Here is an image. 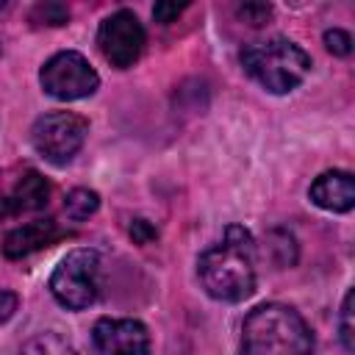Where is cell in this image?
<instances>
[{"label":"cell","mask_w":355,"mask_h":355,"mask_svg":"<svg viewBox=\"0 0 355 355\" xmlns=\"http://www.w3.org/2000/svg\"><path fill=\"white\" fill-rule=\"evenodd\" d=\"M92 341L100 355H150V333L139 319H100Z\"/></svg>","instance_id":"cell-8"},{"label":"cell","mask_w":355,"mask_h":355,"mask_svg":"<svg viewBox=\"0 0 355 355\" xmlns=\"http://www.w3.org/2000/svg\"><path fill=\"white\" fill-rule=\"evenodd\" d=\"M241 67L244 72L261 83L266 92L272 94H286L291 89H297L308 69H311V58L308 53L294 44L291 39L275 36L266 42H255L250 47H244L241 53Z\"/></svg>","instance_id":"cell-3"},{"label":"cell","mask_w":355,"mask_h":355,"mask_svg":"<svg viewBox=\"0 0 355 355\" xmlns=\"http://www.w3.org/2000/svg\"><path fill=\"white\" fill-rule=\"evenodd\" d=\"M50 200V183L39 175V172H25L17 186H14V194H11V202H14V211H39L44 208Z\"/></svg>","instance_id":"cell-11"},{"label":"cell","mask_w":355,"mask_h":355,"mask_svg":"<svg viewBox=\"0 0 355 355\" xmlns=\"http://www.w3.org/2000/svg\"><path fill=\"white\" fill-rule=\"evenodd\" d=\"M144 28L139 22V17L133 11H116L111 17L103 19L100 31H97V44L103 58L116 67V69H128L139 61L141 50H144Z\"/></svg>","instance_id":"cell-7"},{"label":"cell","mask_w":355,"mask_h":355,"mask_svg":"<svg viewBox=\"0 0 355 355\" xmlns=\"http://www.w3.org/2000/svg\"><path fill=\"white\" fill-rule=\"evenodd\" d=\"M324 47H327L333 55H349V50H352V39H349L347 31H341V28H330V31H324Z\"/></svg>","instance_id":"cell-16"},{"label":"cell","mask_w":355,"mask_h":355,"mask_svg":"<svg viewBox=\"0 0 355 355\" xmlns=\"http://www.w3.org/2000/svg\"><path fill=\"white\" fill-rule=\"evenodd\" d=\"M55 239H58L55 222L53 219H36V222H28L22 227H14L3 241V252H6V258L17 261V258H25V255L53 244Z\"/></svg>","instance_id":"cell-10"},{"label":"cell","mask_w":355,"mask_h":355,"mask_svg":"<svg viewBox=\"0 0 355 355\" xmlns=\"http://www.w3.org/2000/svg\"><path fill=\"white\" fill-rule=\"evenodd\" d=\"M244 355H311L313 336L305 319L280 302L258 305L241 324Z\"/></svg>","instance_id":"cell-2"},{"label":"cell","mask_w":355,"mask_h":355,"mask_svg":"<svg viewBox=\"0 0 355 355\" xmlns=\"http://www.w3.org/2000/svg\"><path fill=\"white\" fill-rule=\"evenodd\" d=\"M308 194H311L313 205L333 211V214H344L355 205V180L344 169H330V172H322L311 183Z\"/></svg>","instance_id":"cell-9"},{"label":"cell","mask_w":355,"mask_h":355,"mask_svg":"<svg viewBox=\"0 0 355 355\" xmlns=\"http://www.w3.org/2000/svg\"><path fill=\"white\" fill-rule=\"evenodd\" d=\"M14 311H17V294H11V291H0V322L11 319Z\"/></svg>","instance_id":"cell-19"},{"label":"cell","mask_w":355,"mask_h":355,"mask_svg":"<svg viewBox=\"0 0 355 355\" xmlns=\"http://www.w3.org/2000/svg\"><path fill=\"white\" fill-rule=\"evenodd\" d=\"M31 19L36 25H64L69 19V8L64 3H55V0H44V3H36L33 11H31Z\"/></svg>","instance_id":"cell-13"},{"label":"cell","mask_w":355,"mask_h":355,"mask_svg":"<svg viewBox=\"0 0 355 355\" xmlns=\"http://www.w3.org/2000/svg\"><path fill=\"white\" fill-rule=\"evenodd\" d=\"M50 291L69 311L89 308L100 291V255L86 247L67 252L50 277Z\"/></svg>","instance_id":"cell-4"},{"label":"cell","mask_w":355,"mask_h":355,"mask_svg":"<svg viewBox=\"0 0 355 355\" xmlns=\"http://www.w3.org/2000/svg\"><path fill=\"white\" fill-rule=\"evenodd\" d=\"M97 208H100V197H97V191H92V189H72V191L67 194V200H64V211H67V216L75 219V222L89 219Z\"/></svg>","instance_id":"cell-12"},{"label":"cell","mask_w":355,"mask_h":355,"mask_svg":"<svg viewBox=\"0 0 355 355\" xmlns=\"http://www.w3.org/2000/svg\"><path fill=\"white\" fill-rule=\"evenodd\" d=\"M255 241L241 225H227L225 239L208 247L197 261L202 288L222 302H241L255 291Z\"/></svg>","instance_id":"cell-1"},{"label":"cell","mask_w":355,"mask_h":355,"mask_svg":"<svg viewBox=\"0 0 355 355\" xmlns=\"http://www.w3.org/2000/svg\"><path fill=\"white\" fill-rule=\"evenodd\" d=\"M42 89L55 100H80L97 92L100 78L94 67L75 50L55 53L39 72Z\"/></svg>","instance_id":"cell-6"},{"label":"cell","mask_w":355,"mask_h":355,"mask_svg":"<svg viewBox=\"0 0 355 355\" xmlns=\"http://www.w3.org/2000/svg\"><path fill=\"white\" fill-rule=\"evenodd\" d=\"M352 300H355V294H352V291H347V297H344V305H341V316H338V333H341V344H344V349H347V352H352V349H355Z\"/></svg>","instance_id":"cell-14"},{"label":"cell","mask_w":355,"mask_h":355,"mask_svg":"<svg viewBox=\"0 0 355 355\" xmlns=\"http://www.w3.org/2000/svg\"><path fill=\"white\" fill-rule=\"evenodd\" d=\"M236 14L244 19V22H250V25H263V22H269L272 19V6L269 3H244V6H239L236 8Z\"/></svg>","instance_id":"cell-15"},{"label":"cell","mask_w":355,"mask_h":355,"mask_svg":"<svg viewBox=\"0 0 355 355\" xmlns=\"http://www.w3.org/2000/svg\"><path fill=\"white\" fill-rule=\"evenodd\" d=\"M17 211H14V202H11V197H6V194H0V219H8V216H14Z\"/></svg>","instance_id":"cell-20"},{"label":"cell","mask_w":355,"mask_h":355,"mask_svg":"<svg viewBox=\"0 0 355 355\" xmlns=\"http://www.w3.org/2000/svg\"><path fill=\"white\" fill-rule=\"evenodd\" d=\"M128 233H130L133 244H153V241L158 239L155 225H153V222H147V219H130Z\"/></svg>","instance_id":"cell-17"},{"label":"cell","mask_w":355,"mask_h":355,"mask_svg":"<svg viewBox=\"0 0 355 355\" xmlns=\"http://www.w3.org/2000/svg\"><path fill=\"white\" fill-rule=\"evenodd\" d=\"M183 11H186V3H169V0H164V3H155L153 6V19L161 22V25H166V22H175Z\"/></svg>","instance_id":"cell-18"},{"label":"cell","mask_w":355,"mask_h":355,"mask_svg":"<svg viewBox=\"0 0 355 355\" xmlns=\"http://www.w3.org/2000/svg\"><path fill=\"white\" fill-rule=\"evenodd\" d=\"M86 133H89V122L80 114L50 111V114H42L33 122L31 141H33L36 153L44 161H50L55 166H64L78 155V150L86 141Z\"/></svg>","instance_id":"cell-5"}]
</instances>
